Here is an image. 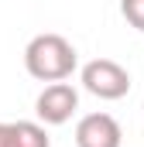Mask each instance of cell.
<instances>
[{"instance_id": "cell-1", "label": "cell", "mask_w": 144, "mask_h": 147, "mask_svg": "<svg viewBox=\"0 0 144 147\" xmlns=\"http://www.w3.org/2000/svg\"><path fill=\"white\" fill-rule=\"evenodd\" d=\"M75 65H79L75 45L55 31L35 34L24 48V69L38 82H65L75 72Z\"/></svg>"}, {"instance_id": "cell-2", "label": "cell", "mask_w": 144, "mask_h": 147, "mask_svg": "<svg viewBox=\"0 0 144 147\" xmlns=\"http://www.w3.org/2000/svg\"><path fill=\"white\" fill-rule=\"evenodd\" d=\"M79 82H82L86 92H93L96 99H110V103L124 99L130 92V72L120 62H113V58H93V62H86L82 72H79Z\"/></svg>"}, {"instance_id": "cell-3", "label": "cell", "mask_w": 144, "mask_h": 147, "mask_svg": "<svg viewBox=\"0 0 144 147\" xmlns=\"http://www.w3.org/2000/svg\"><path fill=\"white\" fill-rule=\"evenodd\" d=\"M75 110H79V92H75V86H69V82H48L38 92V99H35L38 123H45V127L69 123Z\"/></svg>"}, {"instance_id": "cell-4", "label": "cell", "mask_w": 144, "mask_h": 147, "mask_svg": "<svg viewBox=\"0 0 144 147\" xmlns=\"http://www.w3.org/2000/svg\"><path fill=\"white\" fill-rule=\"evenodd\" d=\"M124 130L110 113H86L75 123V147H120Z\"/></svg>"}, {"instance_id": "cell-5", "label": "cell", "mask_w": 144, "mask_h": 147, "mask_svg": "<svg viewBox=\"0 0 144 147\" xmlns=\"http://www.w3.org/2000/svg\"><path fill=\"white\" fill-rule=\"evenodd\" d=\"M0 147H52V137L45 123L10 120V123H0Z\"/></svg>"}, {"instance_id": "cell-6", "label": "cell", "mask_w": 144, "mask_h": 147, "mask_svg": "<svg viewBox=\"0 0 144 147\" xmlns=\"http://www.w3.org/2000/svg\"><path fill=\"white\" fill-rule=\"evenodd\" d=\"M120 14L134 31H144V0H120Z\"/></svg>"}]
</instances>
